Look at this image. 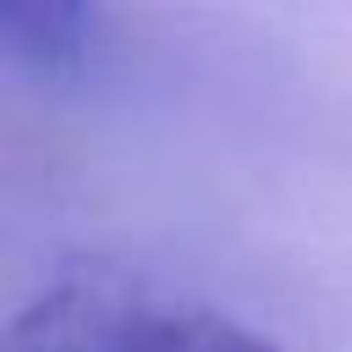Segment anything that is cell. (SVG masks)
Returning <instances> with one entry per match:
<instances>
[{"instance_id": "obj_2", "label": "cell", "mask_w": 352, "mask_h": 352, "mask_svg": "<svg viewBox=\"0 0 352 352\" xmlns=\"http://www.w3.org/2000/svg\"><path fill=\"white\" fill-rule=\"evenodd\" d=\"M0 44L22 77L66 88L94 55V0H0Z\"/></svg>"}, {"instance_id": "obj_1", "label": "cell", "mask_w": 352, "mask_h": 352, "mask_svg": "<svg viewBox=\"0 0 352 352\" xmlns=\"http://www.w3.org/2000/svg\"><path fill=\"white\" fill-rule=\"evenodd\" d=\"M11 352H280L209 302L165 297L126 275L77 270L44 286L6 330Z\"/></svg>"}]
</instances>
